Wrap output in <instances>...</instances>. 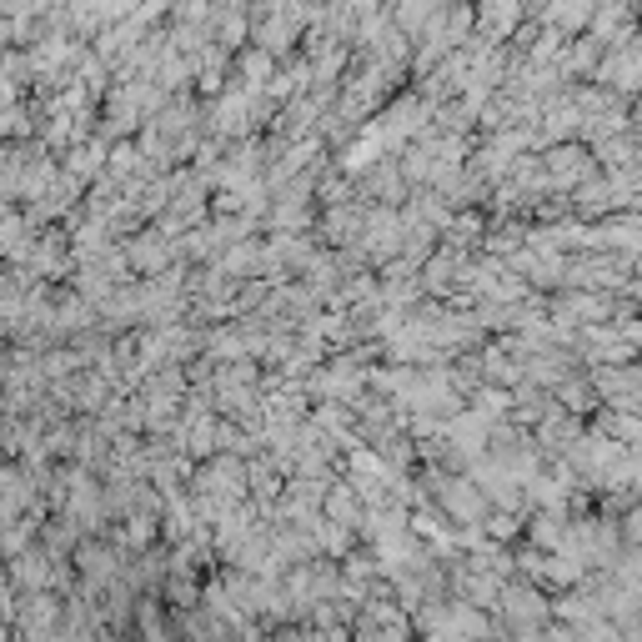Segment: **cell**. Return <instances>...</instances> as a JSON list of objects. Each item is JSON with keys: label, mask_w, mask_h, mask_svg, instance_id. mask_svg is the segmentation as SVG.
I'll use <instances>...</instances> for the list:
<instances>
[{"label": "cell", "mask_w": 642, "mask_h": 642, "mask_svg": "<svg viewBox=\"0 0 642 642\" xmlns=\"http://www.w3.org/2000/svg\"><path fill=\"white\" fill-rule=\"evenodd\" d=\"M261 41L276 51V46H291V21H281V16H271L266 26H261Z\"/></svg>", "instance_id": "6da1fadb"}, {"label": "cell", "mask_w": 642, "mask_h": 642, "mask_svg": "<svg viewBox=\"0 0 642 642\" xmlns=\"http://www.w3.org/2000/svg\"><path fill=\"white\" fill-rule=\"evenodd\" d=\"M241 36H246V21H241V16H236V11H226V41H231V46H236V41H241Z\"/></svg>", "instance_id": "7a4b0ae2"}]
</instances>
